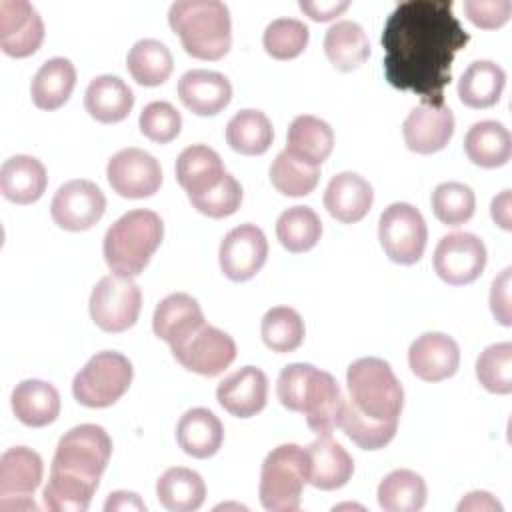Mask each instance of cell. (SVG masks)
<instances>
[{"label": "cell", "mask_w": 512, "mask_h": 512, "mask_svg": "<svg viewBox=\"0 0 512 512\" xmlns=\"http://www.w3.org/2000/svg\"><path fill=\"white\" fill-rule=\"evenodd\" d=\"M468 42L450 0L400 2L382 30L384 76L390 86L420 96L422 104L442 106L454 56Z\"/></svg>", "instance_id": "cell-1"}, {"label": "cell", "mask_w": 512, "mask_h": 512, "mask_svg": "<svg viewBox=\"0 0 512 512\" xmlns=\"http://www.w3.org/2000/svg\"><path fill=\"white\" fill-rule=\"evenodd\" d=\"M348 398L344 396L338 428L360 448H384L398 430L404 390L390 364L382 358H358L346 372Z\"/></svg>", "instance_id": "cell-2"}, {"label": "cell", "mask_w": 512, "mask_h": 512, "mask_svg": "<svg viewBox=\"0 0 512 512\" xmlns=\"http://www.w3.org/2000/svg\"><path fill=\"white\" fill-rule=\"evenodd\" d=\"M112 440L102 426L80 424L68 430L50 466V480L42 492L52 512H84L108 466Z\"/></svg>", "instance_id": "cell-3"}, {"label": "cell", "mask_w": 512, "mask_h": 512, "mask_svg": "<svg viewBox=\"0 0 512 512\" xmlns=\"http://www.w3.org/2000/svg\"><path fill=\"white\" fill-rule=\"evenodd\" d=\"M276 394L284 408L306 416L312 432L332 434L336 428L344 394L332 374L312 364H290L278 376Z\"/></svg>", "instance_id": "cell-4"}, {"label": "cell", "mask_w": 512, "mask_h": 512, "mask_svg": "<svg viewBox=\"0 0 512 512\" xmlns=\"http://www.w3.org/2000/svg\"><path fill=\"white\" fill-rule=\"evenodd\" d=\"M170 28L198 60H220L232 44L228 6L220 0H178L168 10Z\"/></svg>", "instance_id": "cell-5"}, {"label": "cell", "mask_w": 512, "mask_h": 512, "mask_svg": "<svg viewBox=\"0 0 512 512\" xmlns=\"http://www.w3.org/2000/svg\"><path fill=\"white\" fill-rule=\"evenodd\" d=\"M164 238L162 218L152 210H130L104 236V260L118 276L134 278L148 266Z\"/></svg>", "instance_id": "cell-6"}, {"label": "cell", "mask_w": 512, "mask_h": 512, "mask_svg": "<svg viewBox=\"0 0 512 512\" xmlns=\"http://www.w3.org/2000/svg\"><path fill=\"white\" fill-rule=\"evenodd\" d=\"M308 482V452L298 444H282L268 452L260 472V502L270 512L300 508L302 488Z\"/></svg>", "instance_id": "cell-7"}, {"label": "cell", "mask_w": 512, "mask_h": 512, "mask_svg": "<svg viewBox=\"0 0 512 512\" xmlns=\"http://www.w3.org/2000/svg\"><path fill=\"white\" fill-rule=\"evenodd\" d=\"M130 360L114 350L94 354L74 376L72 394L86 408H106L124 396L132 384Z\"/></svg>", "instance_id": "cell-8"}, {"label": "cell", "mask_w": 512, "mask_h": 512, "mask_svg": "<svg viewBox=\"0 0 512 512\" xmlns=\"http://www.w3.org/2000/svg\"><path fill=\"white\" fill-rule=\"evenodd\" d=\"M378 238L392 262L410 266L424 254L428 228L418 208L408 202H394L380 214Z\"/></svg>", "instance_id": "cell-9"}, {"label": "cell", "mask_w": 512, "mask_h": 512, "mask_svg": "<svg viewBox=\"0 0 512 512\" xmlns=\"http://www.w3.org/2000/svg\"><path fill=\"white\" fill-rule=\"evenodd\" d=\"M142 292L128 276H104L90 294V316L104 332H124L138 320Z\"/></svg>", "instance_id": "cell-10"}, {"label": "cell", "mask_w": 512, "mask_h": 512, "mask_svg": "<svg viewBox=\"0 0 512 512\" xmlns=\"http://www.w3.org/2000/svg\"><path fill=\"white\" fill-rule=\"evenodd\" d=\"M44 464L38 452L26 446L8 448L0 456V510L2 512H36L30 498L42 482Z\"/></svg>", "instance_id": "cell-11"}, {"label": "cell", "mask_w": 512, "mask_h": 512, "mask_svg": "<svg viewBox=\"0 0 512 512\" xmlns=\"http://www.w3.org/2000/svg\"><path fill=\"white\" fill-rule=\"evenodd\" d=\"M432 262L446 284H470L484 272L486 246L476 234L452 232L440 238Z\"/></svg>", "instance_id": "cell-12"}, {"label": "cell", "mask_w": 512, "mask_h": 512, "mask_svg": "<svg viewBox=\"0 0 512 512\" xmlns=\"http://www.w3.org/2000/svg\"><path fill=\"white\" fill-rule=\"evenodd\" d=\"M172 354L190 372L218 376L234 362L236 344L232 336L204 322L182 344L172 348Z\"/></svg>", "instance_id": "cell-13"}, {"label": "cell", "mask_w": 512, "mask_h": 512, "mask_svg": "<svg viewBox=\"0 0 512 512\" xmlns=\"http://www.w3.org/2000/svg\"><path fill=\"white\" fill-rule=\"evenodd\" d=\"M106 178L122 198H148L158 192L162 170L158 160L146 150L124 148L108 160Z\"/></svg>", "instance_id": "cell-14"}, {"label": "cell", "mask_w": 512, "mask_h": 512, "mask_svg": "<svg viewBox=\"0 0 512 512\" xmlns=\"http://www.w3.org/2000/svg\"><path fill=\"white\" fill-rule=\"evenodd\" d=\"M106 210L104 192L90 180H70L58 188L52 198V220L70 232L92 228Z\"/></svg>", "instance_id": "cell-15"}, {"label": "cell", "mask_w": 512, "mask_h": 512, "mask_svg": "<svg viewBox=\"0 0 512 512\" xmlns=\"http://www.w3.org/2000/svg\"><path fill=\"white\" fill-rule=\"evenodd\" d=\"M268 256V242L256 224H240L232 228L220 242L218 260L224 276L244 282L256 276Z\"/></svg>", "instance_id": "cell-16"}, {"label": "cell", "mask_w": 512, "mask_h": 512, "mask_svg": "<svg viewBox=\"0 0 512 512\" xmlns=\"http://www.w3.org/2000/svg\"><path fill=\"white\" fill-rule=\"evenodd\" d=\"M44 40V22L26 0H0V48L12 58L34 54Z\"/></svg>", "instance_id": "cell-17"}, {"label": "cell", "mask_w": 512, "mask_h": 512, "mask_svg": "<svg viewBox=\"0 0 512 512\" xmlns=\"http://www.w3.org/2000/svg\"><path fill=\"white\" fill-rule=\"evenodd\" d=\"M402 134L408 150L416 154L438 152L450 142L454 134V114L446 104H420L406 116Z\"/></svg>", "instance_id": "cell-18"}, {"label": "cell", "mask_w": 512, "mask_h": 512, "mask_svg": "<svg viewBox=\"0 0 512 512\" xmlns=\"http://www.w3.org/2000/svg\"><path fill=\"white\" fill-rule=\"evenodd\" d=\"M408 364L420 380L440 382L458 370L460 348L448 334L426 332L410 344Z\"/></svg>", "instance_id": "cell-19"}, {"label": "cell", "mask_w": 512, "mask_h": 512, "mask_svg": "<svg viewBox=\"0 0 512 512\" xmlns=\"http://www.w3.org/2000/svg\"><path fill=\"white\" fill-rule=\"evenodd\" d=\"M216 398L236 418L256 416L266 406L268 378L256 366H244L218 384Z\"/></svg>", "instance_id": "cell-20"}, {"label": "cell", "mask_w": 512, "mask_h": 512, "mask_svg": "<svg viewBox=\"0 0 512 512\" xmlns=\"http://www.w3.org/2000/svg\"><path fill=\"white\" fill-rule=\"evenodd\" d=\"M204 314L196 298L184 292H176L160 300L154 310L152 328L158 338H162L170 350L182 344L192 332L204 324Z\"/></svg>", "instance_id": "cell-21"}, {"label": "cell", "mask_w": 512, "mask_h": 512, "mask_svg": "<svg viewBox=\"0 0 512 512\" xmlns=\"http://www.w3.org/2000/svg\"><path fill=\"white\" fill-rule=\"evenodd\" d=\"M178 96L182 104L196 116H214L228 106L232 86L220 72L188 70L178 80Z\"/></svg>", "instance_id": "cell-22"}, {"label": "cell", "mask_w": 512, "mask_h": 512, "mask_svg": "<svg viewBox=\"0 0 512 512\" xmlns=\"http://www.w3.org/2000/svg\"><path fill=\"white\" fill-rule=\"evenodd\" d=\"M308 452V482L320 490L342 488L354 472L352 456L332 438V434H318L306 448Z\"/></svg>", "instance_id": "cell-23"}, {"label": "cell", "mask_w": 512, "mask_h": 512, "mask_svg": "<svg viewBox=\"0 0 512 512\" xmlns=\"http://www.w3.org/2000/svg\"><path fill=\"white\" fill-rule=\"evenodd\" d=\"M374 200L372 186L356 172H340L330 178L324 192V206L328 214L344 224L362 220Z\"/></svg>", "instance_id": "cell-24"}, {"label": "cell", "mask_w": 512, "mask_h": 512, "mask_svg": "<svg viewBox=\"0 0 512 512\" xmlns=\"http://www.w3.org/2000/svg\"><path fill=\"white\" fill-rule=\"evenodd\" d=\"M46 184V168L34 156L16 154L8 158L0 168V192L14 204L36 202L44 194Z\"/></svg>", "instance_id": "cell-25"}, {"label": "cell", "mask_w": 512, "mask_h": 512, "mask_svg": "<svg viewBox=\"0 0 512 512\" xmlns=\"http://www.w3.org/2000/svg\"><path fill=\"white\" fill-rule=\"evenodd\" d=\"M134 106V94L130 86L112 74L96 76L84 94V108L86 112L102 122V124H114L124 120Z\"/></svg>", "instance_id": "cell-26"}, {"label": "cell", "mask_w": 512, "mask_h": 512, "mask_svg": "<svg viewBox=\"0 0 512 512\" xmlns=\"http://www.w3.org/2000/svg\"><path fill=\"white\" fill-rule=\"evenodd\" d=\"M10 400L14 416L30 428L48 426L60 414V394L44 380H22L12 390Z\"/></svg>", "instance_id": "cell-27"}, {"label": "cell", "mask_w": 512, "mask_h": 512, "mask_svg": "<svg viewBox=\"0 0 512 512\" xmlns=\"http://www.w3.org/2000/svg\"><path fill=\"white\" fill-rule=\"evenodd\" d=\"M176 440L188 456L210 458L222 446L224 428L218 416L208 408H192L178 420Z\"/></svg>", "instance_id": "cell-28"}, {"label": "cell", "mask_w": 512, "mask_h": 512, "mask_svg": "<svg viewBox=\"0 0 512 512\" xmlns=\"http://www.w3.org/2000/svg\"><path fill=\"white\" fill-rule=\"evenodd\" d=\"M176 180L188 196L202 194L216 186L226 170L216 150L204 144H192L184 148L176 160Z\"/></svg>", "instance_id": "cell-29"}, {"label": "cell", "mask_w": 512, "mask_h": 512, "mask_svg": "<svg viewBox=\"0 0 512 512\" xmlns=\"http://www.w3.org/2000/svg\"><path fill=\"white\" fill-rule=\"evenodd\" d=\"M464 152L468 160L480 168H498L510 160V132L496 120L476 122L464 136Z\"/></svg>", "instance_id": "cell-30"}, {"label": "cell", "mask_w": 512, "mask_h": 512, "mask_svg": "<svg viewBox=\"0 0 512 512\" xmlns=\"http://www.w3.org/2000/svg\"><path fill=\"white\" fill-rule=\"evenodd\" d=\"M76 86V68L68 58L56 56L46 60L32 78V102L40 110L60 108Z\"/></svg>", "instance_id": "cell-31"}, {"label": "cell", "mask_w": 512, "mask_h": 512, "mask_svg": "<svg viewBox=\"0 0 512 512\" xmlns=\"http://www.w3.org/2000/svg\"><path fill=\"white\" fill-rule=\"evenodd\" d=\"M506 72L492 60L472 62L458 80V98L468 108L494 106L504 90Z\"/></svg>", "instance_id": "cell-32"}, {"label": "cell", "mask_w": 512, "mask_h": 512, "mask_svg": "<svg viewBox=\"0 0 512 512\" xmlns=\"http://www.w3.org/2000/svg\"><path fill=\"white\" fill-rule=\"evenodd\" d=\"M158 502L170 512H192L204 504L206 484L202 476L190 468H168L156 482Z\"/></svg>", "instance_id": "cell-33"}, {"label": "cell", "mask_w": 512, "mask_h": 512, "mask_svg": "<svg viewBox=\"0 0 512 512\" xmlns=\"http://www.w3.org/2000/svg\"><path fill=\"white\" fill-rule=\"evenodd\" d=\"M324 52L334 68L356 70L370 56V42L364 28L352 20L332 24L324 36Z\"/></svg>", "instance_id": "cell-34"}, {"label": "cell", "mask_w": 512, "mask_h": 512, "mask_svg": "<svg viewBox=\"0 0 512 512\" xmlns=\"http://www.w3.org/2000/svg\"><path fill=\"white\" fill-rule=\"evenodd\" d=\"M334 148V132L328 122L302 114L296 116L288 128V144L286 150L294 156L320 166Z\"/></svg>", "instance_id": "cell-35"}, {"label": "cell", "mask_w": 512, "mask_h": 512, "mask_svg": "<svg viewBox=\"0 0 512 512\" xmlns=\"http://www.w3.org/2000/svg\"><path fill=\"white\" fill-rule=\"evenodd\" d=\"M274 138L272 122L260 110H240L226 124V142L234 152L244 156L264 154Z\"/></svg>", "instance_id": "cell-36"}, {"label": "cell", "mask_w": 512, "mask_h": 512, "mask_svg": "<svg viewBox=\"0 0 512 512\" xmlns=\"http://www.w3.org/2000/svg\"><path fill=\"white\" fill-rule=\"evenodd\" d=\"M126 68L138 84L160 86L172 74L174 60L166 44L154 38H144L130 48L126 56Z\"/></svg>", "instance_id": "cell-37"}, {"label": "cell", "mask_w": 512, "mask_h": 512, "mask_svg": "<svg viewBox=\"0 0 512 512\" xmlns=\"http://www.w3.org/2000/svg\"><path fill=\"white\" fill-rule=\"evenodd\" d=\"M378 504L386 512H418L426 504V482L420 474L400 468L378 486Z\"/></svg>", "instance_id": "cell-38"}, {"label": "cell", "mask_w": 512, "mask_h": 512, "mask_svg": "<svg viewBox=\"0 0 512 512\" xmlns=\"http://www.w3.org/2000/svg\"><path fill=\"white\" fill-rule=\"evenodd\" d=\"M320 180V166H314L286 148L274 158L270 166V182L284 196H306Z\"/></svg>", "instance_id": "cell-39"}, {"label": "cell", "mask_w": 512, "mask_h": 512, "mask_svg": "<svg viewBox=\"0 0 512 512\" xmlns=\"http://www.w3.org/2000/svg\"><path fill=\"white\" fill-rule=\"evenodd\" d=\"M276 236L288 252H306L314 248L322 236V222L308 206H292L278 216Z\"/></svg>", "instance_id": "cell-40"}, {"label": "cell", "mask_w": 512, "mask_h": 512, "mask_svg": "<svg viewBox=\"0 0 512 512\" xmlns=\"http://www.w3.org/2000/svg\"><path fill=\"white\" fill-rule=\"evenodd\" d=\"M262 340L272 352H292L304 340V322L290 306H274L262 318Z\"/></svg>", "instance_id": "cell-41"}, {"label": "cell", "mask_w": 512, "mask_h": 512, "mask_svg": "<svg viewBox=\"0 0 512 512\" xmlns=\"http://www.w3.org/2000/svg\"><path fill=\"white\" fill-rule=\"evenodd\" d=\"M434 216L446 226H460L474 216L476 196L462 182H442L432 192Z\"/></svg>", "instance_id": "cell-42"}, {"label": "cell", "mask_w": 512, "mask_h": 512, "mask_svg": "<svg viewBox=\"0 0 512 512\" xmlns=\"http://www.w3.org/2000/svg\"><path fill=\"white\" fill-rule=\"evenodd\" d=\"M308 26L296 18L272 20L262 36L264 50L276 60H290L304 52L308 46Z\"/></svg>", "instance_id": "cell-43"}, {"label": "cell", "mask_w": 512, "mask_h": 512, "mask_svg": "<svg viewBox=\"0 0 512 512\" xmlns=\"http://www.w3.org/2000/svg\"><path fill=\"white\" fill-rule=\"evenodd\" d=\"M476 378L492 394L512 392V344L488 346L476 360Z\"/></svg>", "instance_id": "cell-44"}, {"label": "cell", "mask_w": 512, "mask_h": 512, "mask_svg": "<svg viewBox=\"0 0 512 512\" xmlns=\"http://www.w3.org/2000/svg\"><path fill=\"white\" fill-rule=\"evenodd\" d=\"M190 204L204 216L210 218H224L234 214L242 204V186L232 174H224V178L212 186L210 190L188 196Z\"/></svg>", "instance_id": "cell-45"}, {"label": "cell", "mask_w": 512, "mask_h": 512, "mask_svg": "<svg viewBox=\"0 0 512 512\" xmlns=\"http://www.w3.org/2000/svg\"><path fill=\"white\" fill-rule=\"evenodd\" d=\"M138 126L148 140L156 144H168L180 134L182 116L170 102L154 100L140 112Z\"/></svg>", "instance_id": "cell-46"}, {"label": "cell", "mask_w": 512, "mask_h": 512, "mask_svg": "<svg viewBox=\"0 0 512 512\" xmlns=\"http://www.w3.org/2000/svg\"><path fill=\"white\" fill-rule=\"evenodd\" d=\"M510 0H466L464 12L478 28H500L510 18Z\"/></svg>", "instance_id": "cell-47"}, {"label": "cell", "mask_w": 512, "mask_h": 512, "mask_svg": "<svg viewBox=\"0 0 512 512\" xmlns=\"http://www.w3.org/2000/svg\"><path fill=\"white\" fill-rule=\"evenodd\" d=\"M510 276H512L510 268L502 270V274L492 282V290H490L492 314L504 326L512 324V316H510Z\"/></svg>", "instance_id": "cell-48"}, {"label": "cell", "mask_w": 512, "mask_h": 512, "mask_svg": "<svg viewBox=\"0 0 512 512\" xmlns=\"http://www.w3.org/2000/svg\"><path fill=\"white\" fill-rule=\"evenodd\" d=\"M350 6V2H300V8L316 22H326L336 18L340 12H344Z\"/></svg>", "instance_id": "cell-49"}, {"label": "cell", "mask_w": 512, "mask_h": 512, "mask_svg": "<svg viewBox=\"0 0 512 512\" xmlns=\"http://www.w3.org/2000/svg\"><path fill=\"white\" fill-rule=\"evenodd\" d=\"M104 510L106 512H112V510H120V512H126V510H138V512H144L146 510V504L140 500L138 494L134 492H126V490H118V492H112L104 504Z\"/></svg>", "instance_id": "cell-50"}, {"label": "cell", "mask_w": 512, "mask_h": 512, "mask_svg": "<svg viewBox=\"0 0 512 512\" xmlns=\"http://www.w3.org/2000/svg\"><path fill=\"white\" fill-rule=\"evenodd\" d=\"M464 510H488V512H502V506H500V502H498L492 494L482 492V490H476V492L466 494V498H462V502L458 504V512H464Z\"/></svg>", "instance_id": "cell-51"}, {"label": "cell", "mask_w": 512, "mask_h": 512, "mask_svg": "<svg viewBox=\"0 0 512 512\" xmlns=\"http://www.w3.org/2000/svg\"><path fill=\"white\" fill-rule=\"evenodd\" d=\"M490 214L492 220L504 228V230H512V214H510V190L500 192L492 204H490Z\"/></svg>", "instance_id": "cell-52"}]
</instances>
